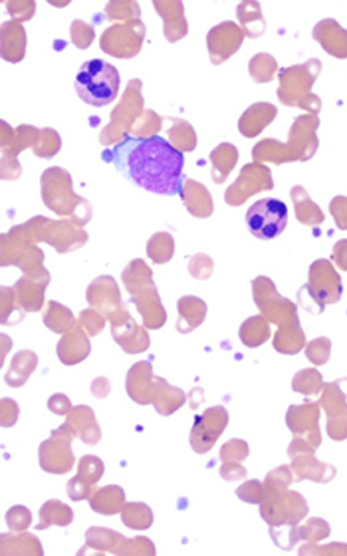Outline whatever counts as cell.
Returning <instances> with one entry per match:
<instances>
[{
	"label": "cell",
	"instance_id": "cell-1",
	"mask_svg": "<svg viewBox=\"0 0 347 556\" xmlns=\"http://www.w3.org/2000/svg\"><path fill=\"white\" fill-rule=\"evenodd\" d=\"M102 159L142 190L156 195H182L185 156L160 136H127L102 152Z\"/></svg>",
	"mask_w": 347,
	"mask_h": 556
},
{
	"label": "cell",
	"instance_id": "cell-2",
	"mask_svg": "<svg viewBox=\"0 0 347 556\" xmlns=\"http://www.w3.org/2000/svg\"><path fill=\"white\" fill-rule=\"evenodd\" d=\"M74 87L81 101L95 108L107 106L118 96L120 74L113 64L92 59L79 67Z\"/></svg>",
	"mask_w": 347,
	"mask_h": 556
},
{
	"label": "cell",
	"instance_id": "cell-3",
	"mask_svg": "<svg viewBox=\"0 0 347 556\" xmlns=\"http://www.w3.org/2000/svg\"><path fill=\"white\" fill-rule=\"evenodd\" d=\"M287 206L275 198L253 203L246 213V226L250 235L259 240H274L285 231L287 225Z\"/></svg>",
	"mask_w": 347,
	"mask_h": 556
}]
</instances>
